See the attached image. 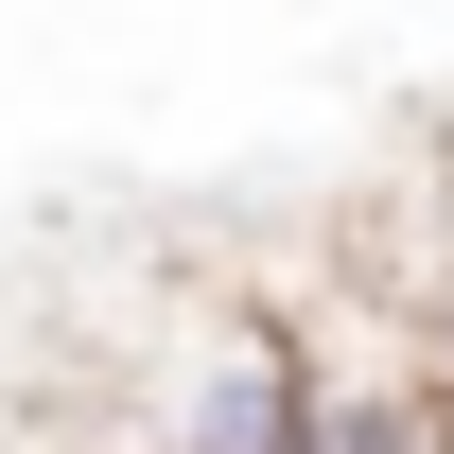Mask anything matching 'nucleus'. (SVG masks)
<instances>
[{"label": "nucleus", "instance_id": "1", "mask_svg": "<svg viewBox=\"0 0 454 454\" xmlns=\"http://www.w3.org/2000/svg\"><path fill=\"white\" fill-rule=\"evenodd\" d=\"M419 367H437V402H454V297H437V315H419Z\"/></svg>", "mask_w": 454, "mask_h": 454}]
</instances>
